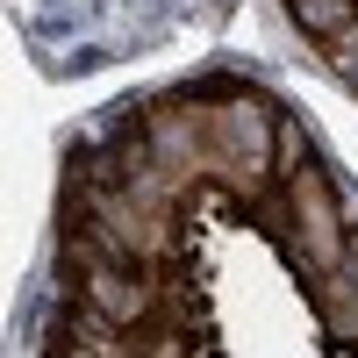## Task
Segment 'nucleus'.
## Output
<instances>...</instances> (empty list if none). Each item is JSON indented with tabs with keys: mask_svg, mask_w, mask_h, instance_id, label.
<instances>
[{
	"mask_svg": "<svg viewBox=\"0 0 358 358\" xmlns=\"http://www.w3.org/2000/svg\"><path fill=\"white\" fill-rule=\"evenodd\" d=\"M287 187V222H294V258H301V273L322 280V273H337L344 265V244H351V215H344V201L330 187V172L322 165H301L294 179H280Z\"/></svg>",
	"mask_w": 358,
	"mask_h": 358,
	"instance_id": "1",
	"label": "nucleus"
},
{
	"mask_svg": "<svg viewBox=\"0 0 358 358\" xmlns=\"http://www.w3.org/2000/svg\"><path fill=\"white\" fill-rule=\"evenodd\" d=\"M136 129H143V143H151V158L172 165L187 187L208 179V101H151Z\"/></svg>",
	"mask_w": 358,
	"mask_h": 358,
	"instance_id": "2",
	"label": "nucleus"
},
{
	"mask_svg": "<svg viewBox=\"0 0 358 358\" xmlns=\"http://www.w3.org/2000/svg\"><path fill=\"white\" fill-rule=\"evenodd\" d=\"M50 358H143V330H115V322H101L94 308H72L57 322Z\"/></svg>",
	"mask_w": 358,
	"mask_h": 358,
	"instance_id": "3",
	"label": "nucleus"
},
{
	"mask_svg": "<svg viewBox=\"0 0 358 358\" xmlns=\"http://www.w3.org/2000/svg\"><path fill=\"white\" fill-rule=\"evenodd\" d=\"M287 15L301 22L315 43H330V36H344V29L358 22V0H287Z\"/></svg>",
	"mask_w": 358,
	"mask_h": 358,
	"instance_id": "4",
	"label": "nucleus"
},
{
	"mask_svg": "<svg viewBox=\"0 0 358 358\" xmlns=\"http://www.w3.org/2000/svg\"><path fill=\"white\" fill-rule=\"evenodd\" d=\"M322 57H330V72H337L344 86H358V22L344 29V36H330V43H322Z\"/></svg>",
	"mask_w": 358,
	"mask_h": 358,
	"instance_id": "5",
	"label": "nucleus"
}]
</instances>
